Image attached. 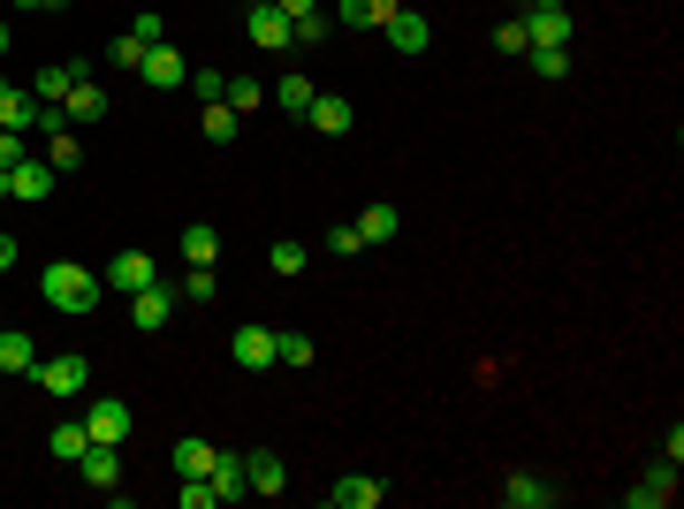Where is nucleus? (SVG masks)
Masks as SVG:
<instances>
[{
    "label": "nucleus",
    "instance_id": "09e8293b",
    "mask_svg": "<svg viewBox=\"0 0 684 509\" xmlns=\"http://www.w3.org/2000/svg\"><path fill=\"white\" fill-rule=\"evenodd\" d=\"M0 198H8V168H0Z\"/></svg>",
    "mask_w": 684,
    "mask_h": 509
},
{
    "label": "nucleus",
    "instance_id": "49530a36",
    "mask_svg": "<svg viewBox=\"0 0 684 509\" xmlns=\"http://www.w3.org/2000/svg\"><path fill=\"white\" fill-rule=\"evenodd\" d=\"M31 8H69V0H31Z\"/></svg>",
    "mask_w": 684,
    "mask_h": 509
},
{
    "label": "nucleus",
    "instance_id": "f3484780",
    "mask_svg": "<svg viewBox=\"0 0 684 509\" xmlns=\"http://www.w3.org/2000/svg\"><path fill=\"white\" fill-rule=\"evenodd\" d=\"M69 85H77V69H69V61H46V69H31V99H39V107H61V99H69Z\"/></svg>",
    "mask_w": 684,
    "mask_h": 509
},
{
    "label": "nucleus",
    "instance_id": "de8ad7c7",
    "mask_svg": "<svg viewBox=\"0 0 684 509\" xmlns=\"http://www.w3.org/2000/svg\"><path fill=\"white\" fill-rule=\"evenodd\" d=\"M525 8H563V0H525Z\"/></svg>",
    "mask_w": 684,
    "mask_h": 509
},
{
    "label": "nucleus",
    "instance_id": "aec40b11",
    "mask_svg": "<svg viewBox=\"0 0 684 509\" xmlns=\"http://www.w3.org/2000/svg\"><path fill=\"white\" fill-rule=\"evenodd\" d=\"M206 479H214L221 502H244V495H252V479H244V457H228V449H214V471H206Z\"/></svg>",
    "mask_w": 684,
    "mask_h": 509
},
{
    "label": "nucleus",
    "instance_id": "7ed1b4c3",
    "mask_svg": "<svg viewBox=\"0 0 684 509\" xmlns=\"http://www.w3.org/2000/svg\"><path fill=\"white\" fill-rule=\"evenodd\" d=\"M175 304H183V290H175V282H145V290L129 297V327H137V335H160Z\"/></svg>",
    "mask_w": 684,
    "mask_h": 509
},
{
    "label": "nucleus",
    "instance_id": "393cba45",
    "mask_svg": "<svg viewBox=\"0 0 684 509\" xmlns=\"http://www.w3.org/2000/svg\"><path fill=\"white\" fill-rule=\"evenodd\" d=\"M77 471H85L91 487H115V471H123V457H115V449H107V441H91L85 457H77Z\"/></svg>",
    "mask_w": 684,
    "mask_h": 509
},
{
    "label": "nucleus",
    "instance_id": "39448f33",
    "mask_svg": "<svg viewBox=\"0 0 684 509\" xmlns=\"http://www.w3.org/2000/svg\"><path fill=\"white\" fill-rule=\"evenodd\" d=\"M244 31H252L258 53H290V39H297V31H290V16H282L274 0H266V8H244Z\"/></svg>",
    "mask_w": 684,
    "mask_h": 509
},
{
    "label": "nucleus",
    "instance_id": "4468645a",
    "mask_svg": "<svg viewBox=\"0 0 684 509\" xmlns=\"http://www.w3.org/2000/svg\"><path fill=\"white\" fill-rule=\"evenodd\" d=\"M624 502H632V509H670V502H677V464H654Z\"/></svg>",
    "mask_w": 684,
    "mask_h": 509
},
{
    "label": "nucleus",
    "instance_id": "72a5a7b5",
    "mask_svg": "<svg viewBox=\"0 0 684 509\" xmlns=\"http://www.w3.org/2000/svg\"><path fill=\"white\" fill-rule=\"evenodd\" d=\"M328 252H335V258H358V252H365V236H358V221H335V228H328Z\"/></svg>",
    "mask_w": 684,
    "mask_h": 509
},
{
    "label": "nucleus",
    "instance_id": "c756f323",
    "mask_svg": "<svg viewBox=\"0 0 684 509\" xmlns=\"http://www.w3.org/2000/svg\"><path fill=\"white\" fill-rule=\"evenodd\" d=\"M221 99H228L236 115H258V107H266V85H258L252 69H244V77H228V91H221Z\"/></svg>",
    "mask_w": 684,
    "mask_h": 509
},
{
    "label": "nucleus",
    "instance_id": "c9c22d12",
    "mask_svg": "<svg viewBox=\"0 0 684 509\" xmlns=\"http://www.w3.org/2000/svg\"><path fill=\"white\" fill-rule=\"evenodd\" d=\"M266 266H274L282 282H290V274H304V244H274V252H266Z\"/></svg>",
    "mask_w": 684,
    "mask_h": 509
},
{
    "label": "nucleus",
    "instance_id": "ea45409f",
    "mask_svg": "<svg viewBox=\"0 0 684 509\" xmlns=\"http://www.w3.org/2000/svg\"><path fill=\"white\" fill-rule=\"evenodd\" d=\"M274 350H282V365H312V335H274Z\"/></svg>",
    "mask_w": 684,
    "mask_h": 509
},
{
    "label": "nucleus",
    "instance_id": "20e7f679",
    "mask_svg": "<svg viewBox=\"0 0 684 509\" xmlns=\"http://www.w3.org/2000/svg\"><path fill=\"white\" fill-rule=\"evenodd\" d=\"M99 282H107L115 297H137L145 282H160V266H153V252H115V258H107V274H99Z\"/></svg>",
    "mask_w": 684,
    "mask_h": 509
},
{
    "label": "nucleus",
    "instance_id": "bb28decb",
    "mask_svg": "<svg viewBox=\"0 0 684 509\" xmlns=\"http://www.w3.org/2000/svg\"><path fill=\"white\" fill-rule=\"evenodd\" d=\"M198 129H206V137H214V145H236V129H244V115H236V107H228V99H214V107H206V115H198Z\"/></svg>",
    "mask_w": 684,
    "mask_h": 509
},
{
    "label": "nucleus",
    "instance_id": "2f4dec72",
    "mask_svg": "<svg viewBox=\"0 0 684 509\" xmlns=\"http://www.w3.org/2000/svg\"><path fill=\"white\" fill-rule=\"evenodd\" d=\"M266 99H274V107H290V115H304V107H312L320 91H312V77H282V85L266 91Z\"/></svg>",
    "mask_w": 684,
    "mask_h": 509
},
{
    "label": "nucleus",
    "instance_id": "9d476101",
    "mask_svg": "<svg viewBox=\"0 0 684 509\" xmlns=\"http://www.w3.org/2000/svg\"><path fill=\"white\" fill-rule=\"evenodd\" d=\"M502 502H510V509H556L563 487H548L540 471H510V479H502Z\"/></svg>",
    "mask_w": 684,
    "mask_h": 509
},
{
    "label": "nucleus",
    "instance_id": "6e6552de",
    "mask_svg": "<svg viewBox=\"0 0 684 509\" xmlns=\"http://www.w3.org/2000/svg\"><path fill=\"white\" fill-rule=\"evenodd\" d=\"M53 183H61V175L46 168V153H31L23 168H8V198H23V206H39V198H53Z\"/></svg>",
    "mask_w": 684,
    "mask_h": 509
},
{
    "label": "nucleus",
    "instance_id": "7c9ffc66",
    "mask_svg": "<svg viewBox=\"0 0 684 509\" xmlns=\"http://www.w3.org/2000/svg\"><path fill=\"white\" fill-rule=\"evenodd\" d=\"M214 297H221L214 266H183V304H214Z\"/></svg>",
    "mask_w": 684,
    "mask_h": 509
},
{
    "label": "nucleus",
    "instance_id": "c03bdc74",
    "mask_svg": "<svg viewBox=\"0 0 684 509\" xmlns=\"http://www.w3.org/2000/svg\"><path fill=\"white\" fill-rule=\"evenodd\" d=\"M274 8H282V16H290V23H297V16H312V8H320V0H274Z\"/></svg>",
    "mask_w": 684,
    "mask_h": 509
},
{
    "label": "nucleus",
    "instance_id": "37998d69",
    "mask_svg": "<svg viewBox=\"0 0 684 509\" xmlns=\"http://www.w3.org/2000/svg\"><path fill=\"white\" fill-rule=\"evenodd\" d=\"M16 258H23V244H16V236H8V228H0V274H8V266H16Z\"/></svg>",
    "mask_w": 684,
    "mask_h": 509
},
{
    "label": "nucleus",
    "instance_id": "9b49d317",
    "mask_svg": "<svg viewBox=\"0 0 684 509\" xmlns=\"http://www.w3.org/2000/svg\"><path fill=\"white\" fill-rule=\"evenodd\" d=\"M532 46H570V8H525V53Z\"/></svg>",
    "mask_w": 684,
    "mask_h": 509
},
{
    "label": "nucleus",
    "instance_id": "a878e982",
    "mask_svg": "<svg viewBox=\"0 0 684 509\" xmlns=\"http://www.w3.org/2000/svg\"><path fill=\"white\" fill-rule=\"evenodd\" d=\"M46 449H53V464H77V457H85V449H91L85 419H77V425H53V433H46Z\"/></svg>",
    "mask_w": 684,
    "mask_h": 509
},
{
    "label": "nucleus",
    "instance_id": "2eb2a0df",
    "mask_svg": "<svg viewBox=\"0 0 684 509\" xmlns=\"http://www.w3.org/2000/svg\"><path fill=\"white\" fill-rule=\"evenodd\" d=\"M0 373H39V335L31 327H0Z\"/></svg>",
    "mask_w": 684,
    "mask_h": 509
},
{
    "label": "nucleus",
    "instance_id": "6ab92c4d",
    "mask_svg": "<svg viewBox=\"0 0 684 509\" xmlns=\"http://www.w3.org/2000/svg\"><path fill=\"white\" fill-rule=\"evenodd\" d=\"M61 115H69V123H99V115H107V91H99V77H77V85H69V99H61Z\"/></svg>",
    "mask_w": 684,
    "mask_h": 509
},
{
    "label": "nucleus",
    "instance_id": "a18cd8bd",
    "mask_svg": "<svg viewBox=\"0 0 684 509\" xmlns=\"http://www.w3.org/2000/svg\"><path fill=\"white\" fill-rule=\"evenodd\" d=\"M0 61H8V23H0Z\"/></svg>",
    "mask_w": 684,
    "mask_h": 509
},
{
    "label": "nucleus",
    "instance_id": "423d86ee",
    "mask_svg": "<svg viewBox=\"0 0 684 509\" xmlns=\"http://www.w3.org/2000/svg\"><path fill=\"white\" fill-rule=\"evenodd\" d=\"M137 77H145L153 91H183V85H190V61L160 39V46H145V69H137Z\"/></svg>",
    "mask_w": 684,
    "mask_h": 509
},
{
    "label": "nucleus",
    "instance_id": "79ce46f5",
    "mask_svg": "<svg viewBox=\"0 0 684 509\" xmlns=\"http://www.w3.org/2000/svg\"><path fill=\"white\" fill-rule=\"evenodd\" d=\"M495 46H502V53H525V16H510V23L495 31Z\"/></svg>",
    "mask_w": 684,
    "mask_h": 509
},
{
    "label": "nucleus",
    "instance_id": "f8f14e48",
    "mask_svg": "<svg viewBox=\"0 0 684 509\" xmlns=\"http://www.w3.org/2000/svg\"><path fill=\"white\" fill-rule=\"evenodd\" d=\"M381 39L395 46V53H427V39H433V31H427V16H419V8H395V16L381 23Z\"/></svg>",
    "mask_w": 684,
    "mask_h": 509
},
{
    "label": "nucleus",
    "instance_id": "5701e85b",
    "mask_svg": "<svg viewBox=\"0 0 684 509\" xmlns=\"http://www.w3.org/2000/svg\"><path fill=\"white\" fill-rule=\"evenodd\" d=\"M183 258H190V266H214L221 258V228L214 221H190V228H183Z\"/></svg>",
    "mask_w": 684,
    "mask_h": 509
},
{
    "label": "nucleus",
    "instance_id": "cd10ccee",
    "mask_svg": "<svg viewBox=\"0 0 684 509\" xmlns=\"http://www.w3.org/2000/svg\"><path fill=\"white\" fill-rule=\"evenodd\" d=\"M525 61H532V77H540V85H563V77H570V46H532Z\"/></svg>",
    "mask_w": 684,
    "mask_h": 509
},
{
    "label": "nucleus",
    "instance_id": "f257e3e1",
    "mask_svg": "<svg viewBox=\"0 0 684 509\" xmlns=\"http://www.w3.org/2000/svg\"><path fill=\"white\" fill-rule=\"evenodd\" d=\"M39 297L53 304V312H69V320H85V312H99L107 282H99L91 266H77V258H53V266L39 274Z\"/></svg>",
    "mask_w": 684,
    "mask_h": 509
},
{
    "label": "nucleus",
    "instance_id": "0eeeda50",
    "mask_svg": "<svg viewBox=\"0 0 684 509\" xmlns=\"http://www.w3.org/2000/svg\"><path fill=\"white\" fill-rule=\"evenodd\" d=\"M85 433H91V441H107V449H123V441H129V403H123V395H99V403L85 411Z\"/></svg>",
    "mask_w": 684,
    "mask_h": 509
},
{
    "label": "nucleus",
    "instance_id": "dca6fc26",
    "mask_svg": "<svg viewBox=\"0 0 684 509\" xmlns=\"http://www.w3.org/2000/svg\"><path fill=\"white\" fill-rule=\"evenodd\" d=\"M395 8H403V0H335V23L342 31H381Z\"/></svg>",
    "mask_w": 684,
    "mask_h": 509
},
{
    "label": "nucleus",
    "instance_id": "f704fd0d",
    "mask_svg": "<svg viewBox=\"0 0 684 509\" xmlns=\"http://www.w3.org/2000/svg\"><path fill=\"white\" fill-rule=\"evenodd\" d=\"M107 61H115V69H145V39H129V31H123V39L107 46Z\"/></svg>",
    "mask_w": 684,
    "mask_h": 509
},
{
    "label": "nucleus",
    "instance_id": "b1692460",
    "mask_svg": "<svg viewBox=\"0 0 684 509\" xmlns=\"http://www.w3.org/2000/svg\"><path fill=\"white\" fill-rule=\"evenodd\" d=\"M46 168H53V175H77V168H85V145H77L69 129H46Z\"/></svg>",
    "mask_w": 684,
    "mask_h": 509
},
{
    "label": "nucleus",
    "instance_id": "ddd939ff",
    "mask_svg": "<svg viewBox=\"0 0 684 509\" xmlns=\"http://www.w3.org/2000/svg\"><path fill=\"white\" fill-rule=\"evenodd\" d=\"M381 495H388V487H381V479H365V471H342L335 487H328V502H335V509H381Z\"/></svg>",
    "mask_w": 684,
    "mask_h": 509
},
{
    "label": "nucleus",
    "instance_id": "4be33fe9",
    "mask_svg": "<svg viewBox=\"0 0 684 509\" xmlns=\"http://www.w3.org/2000/svg\"><path fill=\"white\" fill-rule=\"evenodd\" d=\"M175 479H206V471H214V441H198V433H183V441H175Z\"/></svg>",
    "mask_w": 684,
    "mask_h": 509
},
{
    "label": "nucleus",
    "instance_id": "a211bd4d",
    "mask_svg": "<svg viewBox=\"0 0 684 509\" xmlns=\"http://www.w3.org/2000/svg\"><path fill=\"white\" fill-rule=\"evenodd\" d=\"M244 479H252V495H282V487H290V464H282L274 449H252V457H244Z\"/></svg>",
    "mask_w": 684,
    "mask_h": 509
},
{
    "label": "nucleus",
    "instance_id": "412c9836",
    "mask_svg": "<svg viewBox=\"0 0 684 509\" xmlns=\"http://www.w3.org/2000/svg\"><path fill=\"white\" fill-rule=\"evenodd\" d=\"M304 123L320 129V137H342V129H350V99H342V91H320V99L304 107Z\"/></svg>",
    "mask_w": 684,
    "mask_h": 509
},
{
    "label": "nucleus",
    "instance_id": "f03ea898",
    "mask_svg": "<svg viewBox=\"0 0 684 509\" xmlns=\"http://www.w3.org/2000/svg\"><path fill=\"white\" fill-rule=\"evenodd\" d=\"M31 381H39L46 395H61V403H69V395H85V388H91V358H77V350L39 358V373H31Z\"/></svg>",
    "mask_w": 684,
    "mask_h": 509
},
{
    "label": "nucleus",
    "instance_id": "a19ab883",
    "mask_svg": "<svg viewBox=\"0 0 684 509\" xmlns=\"http://www.w3.org/2000/svg\"><path fill=\"white\" fill-rule=\"evenodd\" d=\"M129 39L160 46V39H168V16H153V8H145V16H137V23H129Z\"/></svg>",
    "mask_w": 684,
    "mask_h": 509
},
{
    "label": "nucleus",
    "instance_id": "4c0bfd02",
    "mask_svg": "<svg viewBox=\"0 0 684 509\" xmlns=\"http://www.w3.org/2000/svg\"><path fill=\"white\" fill-rule=\"evenodd\" d=\"M31 160V145H23V129H0V168H23Z\"/></svg>",
    "mask_w": 684,
    "mask_h": 509
},
{
    "label": "nucleus",
    "instance_id": "1a4fd4ad",
    "mask_svg": "<svg viewBox=\"0 0 684 509\" xmlns=\"http://www.w3.org/2000/svg\"><path fill=\"white\" fill-rule=\"evenodd\" d=\"M228 350H236V365H244V373H266V365H282V350H274V327H236V342H228Z\"/></svg>",
    "mask_w": 684,
    "mask_h": 509
},
{
    "label": "nucleus",
    "instance_id": "473e14b6",
    "mask_svg": "<svg viewBox=\"0 0 684 509\" xmlns=\"http://www.w3.org/2000/svg\"><path fill=\"white\" fill-rule=\"evenodd\" d=\"M290 31H297L290 46H328V39H335V16H320V8H312V16H297Z\"/></svg>",
    "mask_w": 684,
    "mask_h": 509
},
{
    "label": "nucleus",
    "instance_id": "58836bf2",
    "mask_svg": "<svg viewBox=\"0 0 684 509\" xmlns=\"http://www.w3.org/2000/svg\"><path fill=\"white\" fill-rule=\"evenodd\" d=\"M190 91H198V99H206V107H214L221 91H228V77H221V69H190Z\"/></svg>",
    "mask_w": 684,
    "mask_h": 509
},
{
    "label": "nucleus",
    "instance_id": "e433bc0d",
    "mask_svg": "<svg viewBox=\"0 0 684 509\" xmlns=\"http://www.w3.org/2000/svg\"><path fill=\"white\" fill-rule=\"evenodd\" d=\"M175 495H183V509H214V502H221V495H214V479H183Z\"/></svg>",
    "mask_w": 684,
    "mask_h": 509
},
{
    "label": "nucleus",
    "instance_id": "c85d7f7f",
    "mask_svg": "<svg viewBox=\"0 0 684 509\" xmlns=\"http://www.w3.org/2000/svg\"><path fill=\"white\" fill-rule=\"evenodd\" d=\"M395 228H403V213H395V206H365V213H358V236H365V244H388Z\"/></svg>",
    "mask_w": 684,
    "mask_h": 509
},
{
    "label": "nucleus",
    "instance_id": "8fccbe9b",
    "mask_svg": "<svg viewBox=\"0 0 684 509\" xmlns=\"http://www.w3.org/2000/svg\"><path fill=\"white\" fill-rule=\"evenodd\" d=\"M244 8H266V0H244Z\"/></svg>",
    "mask_w": 684,
    "mask_h": 509
}]
</instances>
